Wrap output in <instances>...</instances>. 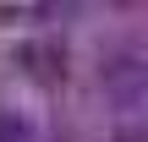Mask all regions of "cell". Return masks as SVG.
<instances>
[{"label":"cell","instance_id":"obj_1","mask_svg":"<svg viewBox=\"0 0 148 142\" xmlns=\"http://www.w3.org/2000/svg\"><path fill=\"white\" fill-rule=\"evenodd\" d=\"M0 142H27V126L16 115H0Z\"/></svg>","mask_w":148,"mask_h":142}]
</instances>
